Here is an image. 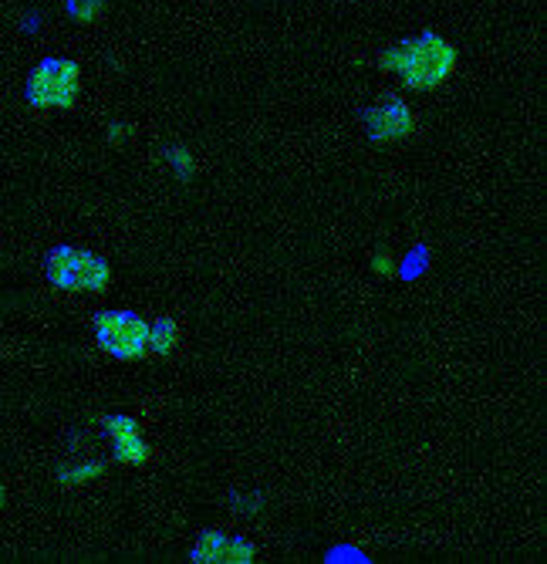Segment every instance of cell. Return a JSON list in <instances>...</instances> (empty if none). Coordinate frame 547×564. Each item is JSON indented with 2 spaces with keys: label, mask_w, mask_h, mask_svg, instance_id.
<instances>
[{
  "label": "cell",
  "mask_w": 547,
  "mask_h": 564,
  "mask_svg": "<svg viewBox=\"0 0 547 564\" xmlns=\"http://www.w3.org/2000/svg\"><path fill=\"white\" fill-rule=\"evenodd\" d=\"M81 85V68L68 58H47L28 78V101L34 109H72Z\"/></svg>",
  "instance_id": "obj_3"
},
{
  "label": "cell",
  "mask_w": 547,
  "mask_h": 564,
  "mask_svg": "<svg viewBox=\"0 0 547 564\" xmlns=\"http://www.w3.org/2000/svg\"><path fill=\"white\" fill-rule=\"evenodd\" d=\"M47 278L62 291H78V294H95L109 288V264L91 250L78 247H58L52 258H47Z\"/></svg>",
  "instance_id": "obj_2"
},
{
  "label": "cell",
  "mask_w": 547,
  "mask_h": 564,
  "mask_svg": "<svg viewBox=\"0 0 547 564\" xmlns=\"http://www.w3.org/2000/svg\"><path fill=\"white\" fill-rule=\"evenodd\" d=\"M365 129L375 142H395V139H406L413 132V112L406 101L400 98H385L379 101L375 109L365 112Z\"/></svg>",
  "instance_id": "obj_5"
},
{
  "label": "cell",
  "mask_w": 547,
  "mask_h": 564,
  "mask_svg": "<svg viewBox=\"0 0 547 564\" xmlns=\"http://www.w3.org/2000/svg\"><path fill=\"white\" fill-rule=\"evenodd\" d=\"M166 160H169L173 173H179V176H189V173H193V160H189V152H186V149H169V152H166Z\"/></svg>",
  "instance_id": "obj_10"
},
{
  "label": "cell",
  "mask_w": 547,
  "mask_h": 564,
  "mask_svg": "<svg viewBox=\"0 0 547 564\" xmlns=\"http://www.w3.org/2000/svg\"><path fill=\"white\" fill-rule=\"evenodd\" d=\"M98 341L116 358H139L149 351V325L129 312H106L95 322Z\"/></svg>",
  "instance_id": "obj_4"
},
{
  "label": "cell",
  "mask_w": 547,
  "mask_h": 564,
  "mask_svg": "<svg viewBox=\"0 0 547 564\" xmlns=\"http://www.w3.org/2000/svg\"><path fill=\"white\" fill-rule=\"evenodd\" d=\"M68 14L78 21V24H91L106 14V0H68Z\"/></svg>",
  "instance_id": "obj_9"
},
{
  "label": "cell",
  "mask_w": 547,
  "mask_h": 564,
  "mask_svg": "<svg viewBox=\"0 0 547 564\" xmlns=\"http://www.w3.org/2000/svg\"><path fill=\"white\" fill-rule=\"evenodd\" d=\"M109 433H112V443H116V456L122 459V464H145L149 459V446H145V440L139 436V426H135V420H122V416H116V420H109Z\"/></svg>",
  "instance_id": "obj_7"
},
{
  "label": "cell",
  "mask_w": 547,
  "mask_h": 564,
  "mask_svg": "<svg viewBox=\"0 0 547 564\" xmlns=\"http://www.w3.org/2000/svg\"><path fill=\"white\" fill-rule=\"evenodd\" d=\"M176 341H179V328L169 318L156 322V328H149V348H153L156 355H169L176 348Z\"/></svg>",
  "instance_id": "obj_8"
},
{
  "label": "cell",
  "mask_w": 547,
  "mask_h": 564,
  "mask_svg": "<svg viewBox=\"0 0 547 564\" xmlns=\"http://www.w3.org/2000/svg\"><path fill=\"white\" fill-rule=\"evenodd\" d=\"M254 557L258 551L251 541L227 538V534H207L193 551V561H200V564H251Z\"/></svg>",
  "instance_id": "obj_6"
},
{
  "label": "cell",
  "mask_w": 547,
  "mask_h": 564,
  "mask_svg": "<svg viewBox=\"0 0 547 564\" xmlns=\"http://www.w3.org/2000/svg\"><path fill=\"white\" fill-rule=\"evenodd\" d=\"M91 477H102V464H85V467L68 470L65 484H81V480H91Z\"/></svg>",
  "instance_id": "obj_11"
},
{
  "label": "cell",
  "mask_w": 547,
  "mask_h": 564,
  "mask_svg": "<svg viewBox=\"0 0 547 564\" xmlns=\"http://www.w3.org/2000/svg\"><path fill=\"white\" fill-rule=\"evenodd\" d=\"M129 135V129H122V126H112V142H119V139H125Z\"/></svg>",
  "instance_id": "obj_13"
},
{
  "label": "cell",
  "mask_w": 547,
  "mask_h": 564,
  "mask_svg": "<svg viewBox=\"0 0 547 564\" xmlns=\"http://www.w3.org/2000/svg\"><path fill=\"white\" fill-rule=\"evenodd\" d=\"M0 503H4V487H0Z\"/></svg>",
  "instance_id": "obj_14"
},
{
  "label": "cell",
  "mask_w": 547,
  "mask_h": 564,
  "mask_svg": "<svg viewBox=\"0 0 547 564\" xmlns=\"http://www.w3.org/2000/svg\"><path fill=\"white\" fill-rule=\"evenodd\" d=\"M382 68L400 75L409 88L429 91L439 88L457 68V47L439 37V34H423L413 41H400L382 51Z\"/></svg>",
  "instance_id": "obj_1"
},
{
  "label": "cell",
  "mask_w": 547,
  "mask_h": 564,
  "mask_svg": "<svg viewBox=\"0 0 547 564\" xmlns=\"http://www.w3.org/2000/svg\"><path fill=\"white\" fill-rule=\"evenodd\" d=\"M375 271H379V274H392V271H395V264H392L389 253H379V258H375Z\"/></svg>",
  "instance_id": "obj_12"
}]
</instances>
